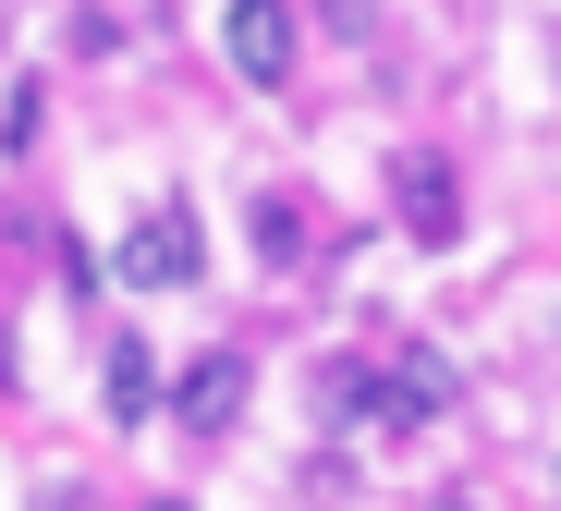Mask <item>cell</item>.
<instances>
[{
	"label": "cell",
	"mask_w": 561,
	"mask_h": 511,
	"mask_svg": "<svg viewBox=\"0 0 561 511\" xmlns=\"http://www.w3.org/2000/svg\"><path fill=\"white\" fill-rule=\"evenodd\" d=\"M451 353H403V378H391V427H427V415H451Z\"/></svg>",
	"instance_id": "6"
},
{
	"label": "cell",
	"mask_w": 561,
	"mask_h": 511,
	"mask_svg": "<svg viewBox=\"0 0 561 511\" xmlns=\"http://www.w3.org/2000/svg\"><path fill=\"white\" fill-rule=\"evenodd\" d=\"M256 244H268V256L306 244V208H294V195H256Z\"/></svg>",
	"instance_id": "8"
},
{
	"label": "cell",
	"mask_w": 561,
	"mask_h": 511,
	"mask_svg": "<svg viewBox=\"0 0 561 511\" xmlns=\"http://www.w3.org/2000/svg\"><path fill=\"white\" fill-rule=\"evenodd\" d=\"M220 49H232V73H244V85H294L306 25H294V0H232V13H220Z\"/></svg>",
	"instance_id": "2"
},
{
	"label": "cell",
	"mask_w": 561,
	"mask_h": 511,
	"mask_svg": "<svg viewBox=\"0 0 561 511\" xmlns=\"http://www.w3.org/2000/svg\"><path fill=\"white\" fill-rule=\"evenodd\" d=\"M171 415L196 427V439H232V415H244V353H208L196 378L171 390Z\"/></svg>",
	"instance_id": "4"
},
{
	"label": "cell",
	"mask_w": 561,
	"mask_h": 511,
	"mask_svg": "<svg viewBox=\"0 0 561 511\" xmlns=\"http://www.w3.org/2000/svg\"><path fill=\"white\" fill-rule=\"evenodd\" d=\"M99 402H111V427H147V415H159V365H147V341H111Z\"/></svg>",
	"instance_id": "5"
},
{
	"label": "cell",
	"mask_w": 561,
	"mask_h": 511,
	"mask_svg": "<svg viewBox=\"0 0 561 511\" xmlns=\"http://www.w3.org/2000/svg\"><path fill=\"white\" fill-rule=\"evenodd\" d=\"M391 208H403L415 244H451V232H463V183H451V159L403 147V159H391Z\"/></svg>",
	"instance_id": "3"
},
{
	"label": "cell",
	"mask_w": 561,
	"mask_h": 511,
	"mask_svg": "<svg viewBox=\"0 0 561 511\" xmlns=\"http://www.w3.org/2000/svg\"><path fill=\"white\" fill-rule=\"evenodd\" d=\"M427 511H463V499H427Z\"/></svg>",
	"instance_id": "9"
},
{
	"label": "cell",
	"mask_w": 561,
	"mask_h": 511,
	"mask_svg": "<svg viewBox=\"0 0 561 511\" xmlns=\"http://www.w3.org/2000/svg\"><path fill=\"white\" fill-rule=\"evenodd\" d=\"M318 415H330V427H366V415H391V390L366 378V365H342V353H330V365H318Z\"/></svg>",
	"instance_id": "7"
},
{
	"label": "cell",
	"mask_w": 561,
	"mask_h": 511,
	"mask_svg": "<svg viewBox=\"0 0 561 511\" xmlns=\"http://www.w3.org/2000/svg\"><path fill=\"white\" fill-rule=\"evenodd\" d=\"M147 511H183V499H147Z\"/></svg>",
	"instance_id": "10"
},
{
	"label": "cell",
	"mask_w": 561,
	"mask_h": 511,
	"mask_svg": "<svg viewBox=\"0 0 561 511\" xmlns=\"http://www.w3.org/2000/svg\"><path fill=\"white\" fill-rule=\"evenodd\" d=\"M208 268V232H196V208H147L135 232H123V292H183Z\"/></svg>",
	"instance_id": "1"
}]
</instances>
